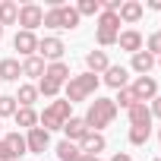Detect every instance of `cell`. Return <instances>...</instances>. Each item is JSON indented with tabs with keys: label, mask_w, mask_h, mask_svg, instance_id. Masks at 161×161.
Returning <instances> with one entry per match:
<instances>
[{
	"label": "cell",
	"mask_w": 161,
	"mask_h": 161,
	"mask_svg": "<svg viewBox=\"0 0 161 161\" xmlns=\"http://www.w3.org/2000/svg\"><path fill=\"white\" fill-rule=\"evenodd\" d=\"M13 98H16V104H19V108H32V104L38 101V89H35L32 82H22V86H19V92H16Z\"/></svg>",
	"instance_id": "obj_19"
},
{
	"label": "cell",
	"mask_w": 161,
	"mask_h": 161,
	"mask_svg": "<svg viewBox=\"0 0 161 161\" xmlns=\"http://www.w3.org/2000/svg\"><path fill=\"white\" fill-rule=\"evenodd\" d=\"M86 66H89V73L98 76V73H104V69L111 66V60H108L104 51H89V54H86Z\"/></svg>",
	"instance_id": "obj_17"
},
{
	"label": "cell",
	"mask_w": 161,
	"mask_h": 161,
	"mask_svg": "<svg viewBox=\"0 0 161 161\" xmlns=\"http://www.w3.org/2000/svg\"><path fill=\"white\" fill-rule=\"evenodd\" d=\"M35 89H38V95H44V98H57L63 86H60V82H54V79H47V76H41Z\"/></svg>",
	"instance_id": "obj_25"
},
{
	"label": "cell",
	"mask_w": 161,
	"mask_h": 161,
	"mask_svg": "<svg viewBox=\"0 0 161 161\" xmlns=\"http://www.w3.org/2000/svg\"><path fill=\"white\" fill-rule=\"evenodd\" d=\"M126 114H130V126H152V111H148V104H139V101H136Z\"/></svg>",
	"instance_id": "obj_16"
},
{
	"label": "cell",
	"mask_w": 161,
	"mask_h": 161,
	"mask_svg": "<svg viewBox=\"0 0 161 161\" xmlns=\"http://www.w3.org/2000/svg\"><path fill=\"white\" fill-rule=\"evenodd\" d=\"M130 92L136 95V101H139V104H145V101L158 98V82H155L152 76H136V82L130 86Z\"/></svg>",
	"instance_id": "obj_7"
},
{
	"label": "cell",
	"mask_w": 161,
	"mask_h": 161,
	"mask_svg": "<svg viewBox=\"0 0 161 161\" xmlns=\"http://www.w3.org/2000/svg\"><path fill=\"white\" fill-rule=\"evenodd\" d=\"M86 133H92V130L86 126V120H82V117H69V120L63 123V136H66V142H82V139H86Z\"/></svg>",
	"instance_id": "obj_12"
},
{
	"label": "cell",
	"mask_w": 161,
	"mask_h": 161,
	"mask_svg": "<svg viewBox=\"0 0 161 161\" xmlns=\"http://www.w3.org/2000/svg\"><path fill=\"white\" fill-rule=\"evenodd\" d=\"M79 155H82V152H79V145L76 142H57V161H76Z\"/></svg>",
	"instance_id": "obj_23"
},
{
	"label": "cell",
	"mask_w": 161,
	"mask_h": 161,
	"mask_svg": "<svg viewBox=\"0 0 161 161\" xmlns=\"http://www.w3.org/2000/svg\"><path fill=\"white\" fill-rule=\"evenodd\" d=\"M13 120H16V126H25V130L38 126V114H35L32 108H19V111L13 114Z\"/></svg>",
	"instance_id": "obj_24"
},
{
	"label": "cell",
	"mask_w": 161,
	"mask_h": 161,
	"mask_svg": "<svg viewBox=\"0 0 161 161\" xmlns=\"http://www.w3.org/2000/svg\"><path fill=\"white\" fill-rule=\"evenodd\" d=\"M155 161H161V158H155Z\"/></svg>",
	"instance_id": "obj_40"
},
{
	"label": "cell",
	"mask_w": 161,
	"mask_h": 161,
	"mask_svg": "<svg viewBox=\"0 0 161 161\" xmlns=\"http://www.w3.org/2000/svg\"><path fill=\"white\" fill-rule=\"evenodd\" d=\"M19 76H22V63L16 57H3L0 60V79H3V82H19Z\"/></svg>",
	"instance_id": "obj_14"
},
{
	"label": "cell",
	"mask_w": 161,
	"mask_h": 161,
	"mask_svg": "<svg viewBox=\"0 0 161 161\" xmlns=\"http://www.w3.org/2000/svg\"><path fill=\"white\" fill-rule=\"evenodd\" d=\"M25 148H29L32 155L47 152V148H51V133H47V130H41V126H32V130L25 133Z\"/></svg>",
	"instance_id": "obj_8"
},
{
	"label": "cell",
	"mask_w": 161,
	"mask_h": 161,
	"mask_svg": "<svg viewBox=\"0 0 161 161\" xmlns=\"http://www.w3.org/2000/svg\"><path fill=\"white\" fill-rule=\"evenodd\" d=\"M19 25H22V32H35L41 22H44V10L38 7V3H22L19 7V19H16Z\"/></svg>",
	"instance_id": "obj_6"
},
{
	"label": "cell",
	"mask_w": 161,
	"mask_h": 161,
	"mask_svg": "<svg viewBox=\"0 0 161 161\" xmlns=\"http://www.w3.org/2000/svg\"><path fill=\"white\" fill-rule=\"evenodd\" d=\"M76 161H98V158H95V155H79Z\"/></svg>",
	"instance_id": "obj_37"
},
{
	"label": "cell",
	"mask_w": 161,
	"mask_h": 161,
	"mask_svg": "<svg viewBox=\"0 0 161 161\" xmlns=\"http://www.w3.org/2000/svg\"><path fill=\"white\" fill-rule=\"evenodd\" d=\"M114 117H117V104H114V98H95V101L89 104V111H86L82 120H86V126H89L92 133H98V130L111 126Z\"/></svg>",
	"instance_id": "obj_2"
},
{
	"label": "cell",
	"mask_w": 161,
	"mask_h": 161,
	"mask_svg": "<svg viewBox=\"0 0 161 161\" xmlns=\"http://www.w3.org/2000/svg\"><path fill=\"white\" fill-rule=\"evenodd\" d=\"M44 69H47V63H44L38 54L22 60V76H29V79H41V76H44Z\"/></svg>",
	"instance_id": "obj_18"
},
{
	"label": "cell",
	"mask_w": 161,
	"mask_h": 161,
	"mask_svg": "<svg viewBox=\"0 0 161 161\" xmlns=\"http://www.w3.org/2000/svg\"><path fill=\"white\" fill-rule=\"evenodd\" d=\"M3 142H7L16 155H25V152H29V148H25V136H19V133H7V136H3Z\"/></svg>",
	"instance_id": "obj_29"
},
{
	"label": "cell",
	"mask_w": 161,
	"mask_h": 161,
	"mask_svg": "<svg viewBox=\"0 0 161 161\" xmlns=\"http://www.w3.org/2000/svg\"><path fill=\"white\" fill-rule=\"evenodd\" d=\"M117 44H120V51L139 54V51H142V44H145V38H142V32H139V29H126V32H120V35H117Z\"/></svg>",
	"instance_id": "obj_10"
},
{
	"label": "cell",
	"mask_w": 161,
	"mask_h": 161,
	"mask_svg": "<svg viewBox=\"0 0 161 161\" xmlns=\"http://www.w3.org/2000/svg\"><path fill=\"white\" fill-rule=\"evenodd\" d=\"M0 130H3V126H0Z\"/></svg>",
	"instance_id": "obj_42"
},
{
	"label": "cell",
	"mask_w": 161,
	"mask_h": 161,
	"mask_svg": "<svg viewBox=\"0 0 161 161\" xmlns=\"http://www.w3.org/2000/svg\"><path fill=\"white\" fill-rule=\"evenodd\" d=\"M114 104H117V108H126V111H130V108H133V104H136V95H133V92H130V86H126V89H120V92H117V98H114Z\"/></svg>",
	"instance_id": "obj_32"
},
{
	"label": "cell",
	"mask_w": 161,
	"mask_h": 161,
	"mask_svg": "<svg viewBox=\"0 0 161 161\" xmlns=\"http://www.w3.org/2000/svg\"><path fill=\"white\" fill-rule=\"evenodd\" d=\"M76 13H79V19H82V16H98L101 13V0H79Z\"/></svg>",
	"instance_id": "obj_26"
},
{
	"label": "cell",
	"mask_w": 161,
	"mask_h": 161,
	"mask_svg": "<svg viewBox=\"0 0 161 161\" xmlns=\"http://www.w3.org/2000/svg\"><path fill=\"white\" fill-rule=\"evenodd\" d=\"M111 161H133V158H130V155H126V152H117V155H114V158H111Z\"/></svg>",
	"instance_id": "obj_35"
},
{
	"label": "cell",
	"mask_w": 161,
	"mask_h": 161,
	"mask_svg": "<svg viewBox=\"0 0 161 161\" xmlns=\"http://www.w3.org/2000/svg\"><path fill=\"white\" fill-rule=\"evenodd\" d=\"M13 47L22 54V57H35L38 54V35L35 32H16V38H13Z\"/></svg>",
	"instance_id": "obj_9"
},
{
	"label": "cell",
	"mask_w": 161,
	"mask_h": 161,
	"mask_svg": "<svg viewBox=\"0 0 161 161\" xmlns=\"http://www.w3.org/2000/svg\"><path fill=\"white\" fill-rule=\"evenodd\" d=\"M142 13H145L142 3H136V0H126V3H120L117 19H120V25H123V22H126V25H136V22L142 19Z\"/></svg>",
	"instance_id": "obj_13"
},
{
	"label": "cell",
	"mask_w": 161,
	"mask_h": 161,
	"mask_svg": "<svg viewBox=\"0 0 161 161\" xmlns=\"http://www.w3.org/2000/svg\"><path fill=\"white\" fill-rule=\"evenodd\" d=\"M44 76H47V79H54V82H60V86H66V79H69V66H66L63 60H57V63H47Z\"/></svg>",
	"instance_id": "obj_21"
},
{
	"label": "cell",
	"mask_w": 161,
	"mask_h": 161,
	"mask_svg": "<svg viewBox=\"0 0 161 161\" xmlns=\"http://www.w3.org/2000/svg\"><path fill=\"white\" fill-rule=\"evenodd\" d=\"M126 79H130V73H126V66H117V63H111V66L104 69V76H101V82L120 92V89H126Z\"/></svg>",
	"instance_id": "obj_11"
},
{
	"label": "cell",
	"mask_w": 161,
	"mask_h": 161,
	"mask_svg": "<svg viewBox=\"0 0 161 161\" xmlns=\"http://www.w3.org/2000/svg\"><path fill=\"white\" fill-rule=\"evenodd\" d=\"M16 19H19V3L0 0V25H16Z\"/></svg>",
	"instance_id": "obj_20"
},
{
	"label": "cell",
	"mask_w": 161,
	"mask_h": 161,
	"mask_svg": "<svg viewBox=\"0 0 161 161\" xmlns=\"http://www.w3.org/2000/svg\"><path fill=\"white\" fill-rule=\"evenodd\" d=\"M63 51H66V44H63L57 35H44V38H38V57H41V60L57 63V60H63Z\"/></svg>",
	"instance_id": "obj_5"
},
{
	"label": "cell",
	"mask_w": 161,
	"mask_h": 161,
	"mask_svg": "<svg viewBox=\"0 0 161 161\" xmlns=\"http://www.w3.org/2000/svg\"><path fill=\"white\" fill-rule=\"evenodd\" d=\"M98 29L120 32V19H117V13H98Z\"/></svg>",
	"instance_id": "obj_31"
},
{
	"label": "cell",
	"mask_w": 161,
	"mask_h": 161,
	"mask_svg": "<svg viewBox=\"0 0 161 161\" xmlns=\"http://www.w3.org/2000/svg\"><path fill=\"white\" fill-rule=\"evenodd\" d=\"M155 66V57L148 54V51H139V54H133V69L139 73V76H148V69Z\"/></svg>",
	"instance_id": "obj_22"
},
{
	"label": "cell",
	"mask_w": 161,
	"mask_h": 161,
	"mask_svg": "<svg viewBox=\"0 0 161 161\" xmlns=\"http://www.w3.org/2000/svg\"><path fill=\"white\" fill-rule=\"evenodd\" d=\"M117 35H120V32H111V29H95V41H98V47H111V44H117Z\"/></svg>",
	"instance_id": "obj_28"
},
{
	"label": "cell",
	"mask_w": 161,
	"mask_h": 161,
	"mask_svg": "<svg viewBox=\"0 0 161 161\" xmlns=\"http://www.w3.org/2000/svg\"><path fill=\"white\" fill-rule=\"evenodd\" d=\"M16 111H19V104H16L13 95H0V120H3V117H13Z\"/></svg>",
	"instance_id": "obj_30"
},
{
	"label": "cell",
	"mask_w": 161,
	"mask_h": 161,
	"mask_svg": "<svg viewBox=\"0 0 161 161\" xmlns=\"http://www.w3.org/2000/svg\"><path fill=\"white\" fill-rule=\"evenodd\" d=\"M158 139H161V130H158Z\"/></svg>",
	"instance_id": "obj_39"
},
{
	"label": "cell",
	"mask_w": 161,
	"mask_h": 161,
	"mask_svg": "<svg viewBox=\"0 0 161 161\" xmlns=\"http://www.w3.org/2000/svg\"><path fill=\"white\" fill-rule=\"evenodd\" d=\"M158 63H161V57H158Z\"/></svg>",
	"instance_id": "obj_41"
},
{
	"label": "cell",
	"mask_w": 161,
	"mask_h": 161,
	"mask_svg": "<svg viewBox=\"0 0 161 161\" xmlns=\"http://www.w3.org/2000/svg\"><path fill=\"white\" fill-rule=\"evenodd\" d=\"M41 25L44 29H76L79 25V13H76V7L60 3V7H51L44 13V22Z\"/></svg>",
	"instance_id": "obj_4"
},
{
	"label": "cell",
	"mask_w": 161,
	"mask_h": 161,
	"mask_svg": "<svg viewBox=\"0 0 161 161\" xmlns=\"http://www.w3.org/2000/svg\"><path fill=\"white\" fill-rule=\"evenodd\" d=\"M145 51H148L152 57H155V54L161 57V32H155V35H148V41H145Z\"/></svg>",
	"instance_id": "obj_33"
},
{
	"label": "cell",
	"mask_w": 161,
	"mask_h": 161,
	"mask_svg": "<svg viewBox=\"0 0 161 161\" xmlns=\"http://www.w3.org/2000/svg\"><path fill=\"white\" fill-rule=\"evenodd\" d=\"M98 86H101V79H98L95 73H89V69L79 73V76H69L66 86H63V89H66V101H69V104H76V101H89V98L98 92Z\"/></svg>",
	"instance_id": "obj_1"
},
{
	"label": "cell",
	"mask_w": 161,
	"mask_h": 161,
	"mask_svg": "<svg viewBox=\"0 0 161 161\" xmlns=\"http://www.w3.org/2000/svg\"><path fill=\"white\" fill-rule=\"evenodd\" d=\"M148 10H161V0H148Z\"/></svg>",
	"instance_id": "obj_36"
},
{
	"label": "cell",
	"mask_w": 161,
	"mask_h": 161,
	"mask_svg": "<svg viewBox=\"0 0 161 161\" xmlns=\"http://www.w3.org/2000/svg\"><path fill=\"white\" fill-rule=\"evenodd\" d=\"M148 111H152V120H155V117L161 120V95H158V98H152V104H148Z\"/></svg>",
	"instance_id": "obj_34"
},
{
	"label": "cell",
	"mask_w": 161,
	"mask_h": 161,
	"mask_svg": "<svg viewBox=\"0 0 161 161\" xmlns=\"http://www.w3.org/2000/svg\"><path fill=\"white\" fill-rule=\"evenodd\" d=\"M73 117V104L66 101V98H57V101H51L41 114H38V126L41 130H63V123Z\"/></svg>",
	"instance_id": "obj_3"
},
{
	"label": "cell",
	"mask_w": 161,
	"mask_h": 161,
	"mask_svg": "<svg viewBox=\"0 0 161 161\" xmlns=\"http://www.w3.org/2000/svg\"><path fill=\"white\" fill-rule=\"evenodd\" d=\"M152 139V126H130V145H145Z\"/></svg>",
	"instance_id": "obj_27"
},
{
	"label": "cell",
	"mask_w": 161,
	"mask_h": 161,
	"mask_svg": "<svg viewBox=\"0 0 161 161\" xmlns=\"http://www.w3.org/2000/svg\"><path fill=\"white\" fill-rule=\"evenodd\" d=\"M0 41H3V25H0Z\"/></svg>",
	"instance_id": "obj_38"
},
{
	"label": "cell",
	"mask_w": 161,
	"mask_h": 161,
	"mask_svg": "<svg viewBox=\"0 0 161 161\" xmlns=\"http://www.w3.org/2000/svg\"><path fill=\"white\" fill-rule=\"evenodd\" d=\"M104 136L101 133H86V139L82 142H79V152H82V155H95L98 158V152H104Z\"/></svg>",
	"instance_id": "obj_15"
}]
</instances>
